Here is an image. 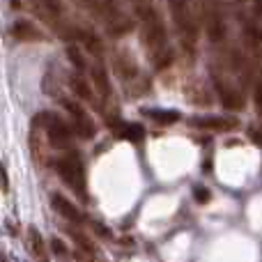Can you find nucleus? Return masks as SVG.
<instances>
[{"instance_id": "7", "label": "nucleus", "mask_w": 262, "mask_h": 262, "mask_svg": "<svg viewBox=\"0 0 262 262\" xmlns=\"http://www.w3.org/2000/svg\"><path fill=\"white\" fill-rule=\"evenodd\" d=\"M51 205H53V209L58 214H62L67 221H72V223H83V214L78 212V207L72 203V200H67L64 195H60V193H53V198H51Z\"/></svg>"}, {"instance_id": "10", "label": "nucleus", "mask_w": 262, "mask_h": 262, "mask_svg": "<svg viewBox=\"0 0 262 262\" xmlns=\"http://www.w3.org/2000/svg\"><path fill=\"white\" fill-rule=\"evenodd\" d=\"M44 143L46 140H41V118H35L32 120V131H30V149L39 163L44 161V147H41Z\"/></svg>"}, {"instance_id": "28", "label": "nucleus", "mask_w": 262, "mask_h": 262, "mask_svg": "<svg viewBox=\"0 0 262 262\" xmlns=\"http://www.w3.org/2000/svg\"><path fill=\"white\" fill-rule=\"evenodd\" d=\"M136 3H152V0H136Z\"/></svg>"}, {"instance_id": "11", "label": "nucleus", "mask_w": 262, "mask_h": 262, "mask_svg": "<svg viewBox=\"0 0 262 262\" xmlns=\"http://www.w3.org/2000/svg\"><path fill=\"white\" fill-rule=\"evenodd\" d=\"M92 81H95V88L101 97H108L111 95V81H108V74L101 64H95L92 67Z\"/></svg>"}, {"instance_id": "12", "label": "nucleus", "mask_w": 262, "mask_h": 262, "mask_svg": "<svg viewBox=\"0 0 262 262\" xmlns=\"http://www.w3.org/2000/svg\"><path fill=\"white\" fill-rule=\"evenodd\" d=\"M69 88H72V92L78 97V99H85V101H90V99H92V90H90V85H88L85 78L78 76V74H72V76H69Z\"/></svg>"}, {"instance_id": "6", "label": "nucleus", "mask_w": 262, "mask_h": 262, "mask_svg": "<svg viewBox=\"0 0 262 262\" xmlns=\"http://www.w3.org/2000/svg\"><path fill=\"white\" fill-rule=\"evenodd\" d=\"M216 90H219V97H221V104L226 106L228 111H235L237 113V111L244 108V97H242L235 88H230L228 83H223L221 78H216Z\"/></svg>"}, {"instance_id": "26", "label": "nucleus", "mask_w": 262, "mask_h": 262, "mask_svg": "<svg viewBox=\"0 0 262 262\" xmlns=\"http://www.w3.org/2000/svg\"><path fill=\"white\" fill-rule=\"evenodd\" d=\"M260 12H262V0H255V14L260 16Z\"/></svg>"}, {"instance_id": "4", "label": "nucleus", "mask_w": 262, "mask_h": 262, "mask_svg": "<svg viewBox=\"0 0 262 262\" xmlns=\"http://www.w3.org/2000/svg\"><path fill=\"white\" fill-rule=\"evenodd\" d=\"M101 14H104V21H106V26H108V30L113 32V35H127V32L134 30V23H131L129 18L124 16L113 3H111V0L104 3Z\"/></svg>"}, {"instance_id": "25", "label": "nucleus", "mask_w": 262, "mask_h": 262, "mask_svg": "<svg viewBox=\"0 0 262 262\" xmlns=\"http://www.w3.org/2000/svg\"><path fill=\"white\" fill-rule=\"evenodd\" d=\"M95 230H97V235H99V237H104V239H111V237H113V235H111V230H108V228H106V226H101V223H95Z\"/></svg>"}, {"instance_id": "22", "label": "nucleus", "mask_w": 262, "mask_h": 262, "mask_svg": "<svg viewBox=\"0 0 262 262\" xmlns=\"http://www.w3.org/2000/svg\"><path fill=\"white\" fill-rule=\"evenodd\" d=\"M62 106H64V111H67L72 118H78V115L85 113V111H83V106L76 104V101H72V99H62Z\"/></svg>"}, {"instance_id": "23", "label": "nucleus", "mask_w": 262, "mask_h": 262, "mask_svg": "<svg viewBox=\"0 0 262 262\" xmlns=\"http://www.w3.org/2000/svg\"><path fill=\"white\" fill-rule=\"evenodd\" d=\"M51 249H53V253H58V255L67 253V244H64L62 239H58V237H53V239H51Z\"/></svg>"}, {"instance_id": "2", "label": "nucleus", "mask_w": 262, "mask_h": 262, "mask_svg": "<svg viewBox=\"0 0 262 262\" xmlns=\"http://www.w3.org/2000/svg\"><path fill=\"white\" fill-rule=\"evenodd\" d=\"M168 7H170V12H172V21H175L177 32H180L182 46H184L186 53H193L195 21H193V12H191V3L189 0H168Z\"/></svg>"}, {"instance_id": "15", "label": "nucleus", "mask_w": 262, "mask_h": 262, "mask_svg": "<svg viewBox=\"0 0 262 262\" xmlns=\"http://www.w3.org/2000/svg\"><path fill=\"white\" fill-rule=\"evenodd\" d=\"M76 120V131H78V136H81L83 140H90V138H95V122L90 120V115L88 113H83V115H78V118H74Z\"/></svg>"}, {"instance_id": "19", "label": "nucleus", "mask_w": 262, "mask_h": 262, "mask_svg": "<svg viewBox=\"0 0 262 262\" xmlns=\"http://www.w3.org/2000/svg\"><path fill=\"white\" fill-rule=\"evenodd\" d=\"M32 3H35L41 12L49 14V16H60V14H62V5H60V0H32Z\"/></svg>"}, {"instance_id": "5", "label": "nucleus", "mask_w": 262, "mask_h": 262, "mask_svg": "<svg viewBox=\"0 0 262 262\" xmlns=\"http://www.w3.org/2000/svg\"><path fill=\"white\" fill-rule=\"evenodd\" d=\"M51 122H44L46 124V138L53 147H69L72 143V131L64 127V122H60L55 115H51Z\"/></svg>"}, {"instance_id": "14", "label": "nucleus", "mask_w": 262, "mask_h": 262, "mask_svg": "<svg viewBox=\"0 0 262 262\" xmlns=\"http://www.w3.org/2000/svg\"><path fill=\"white\" fill-rule=\"evenodd\" d=\"M145 115L147 118H152L154 122H159V124H163V127H168V124H175L177 120L182 118L177 111H145Z\"/></svg>"}, {"instance_id": "17", "label": "nucleus", "mask_w": 262, "mask_h": 262, "mask_svg": "<svg viewBox=\"0 0 262 262\" xmlns=\"http://www.w3.org/2000/svg\"><path fill=\"white\" fill-rule=\"evenodd\" d=\"M78 37H81L83 41V49H88L92 55H101V39L97 35H92V32H78Z\"/></svg>"}, {"instance_id": "27", "label": "nucleus", "mask_w": 262, "mask_h": 262, "mask_svg": "<svg viewBox=\"0 0 262 262\" xmlns=\"http://www.w3.org/2000/svg\"><path fill=\"white\" fill-rule=\"evenodd\" d=\"M0 262H7V258H5V253H0Z\"/></svg>"}, {"instance_id": "21", "label": "nucleus", "mask_w": 262, "mask_h": 262, "mask_svg": "<svg viewBox=\"0 0 262 262\" xmlns=\"http://www.w3.org/2000/svg\"><path fill=\"white\" fill-rule=\"evenodd\" d=\"M193 195H195V203H200V205L209 203V198H212V193H209V189H207V186H203V184L193 186Z\"/></svg>"}, {"instance_id": "3", "label": "nucleus", "mask_w": 262, "mask_h": 262, "mask_svg": "<svg viewBox=\"0 0 262 262\" xmlns=\"http://www.w3.org/2000/svg\"><path fill=\"white\" fill-rule=\"evenodd\" d=\"M55 168H58V175L62 177V182H67L83 198V195H85V168H83V161L78 159V154L72 152V154H67V157L58 159Z\"/></svg>"}, {"instance_id": "18", "label": "nucleus", "mask_w": 262, "mask_h": 262, "mask_svg": "<svg viewBox=\"0 0 262 262\" xmlns=\"http://www.w3.org/2000/svg\"><path fill=\"white\" fill-rule=\"evenodd\" d=\"M172 60H175V53H172V49H161L154 53V67L157 69H168L172 64Z\"/></svg>"}, {"instance_id": "29", "label": "nucleus", "mask_w": 262, "mask_h": 262, "mask_svg": "<svg viewBox=\"0 0 262 262\" xmlns=\"http://www.w3.org/2000/svg\"><path fill=\"white\" fill-rule=\"evenodd\" d=\"M39 262H46V260H39Z\"/></svg>"}, {"instance_id": "20", "label": "nucleus", "mask_w": 262, "mask_h": 262, "mask_svg": "<svg viewBox=\"0 0 262 262\" xmlns=\"http://www.w3.org/2000/svg\"><path fill=\"white\" fill-rule=\"evenodd\" d=\"M67 58H69V62L78 69V72H83V69H85V60H83V53H81V49H78V46H69V49H67Z\"/></svg>"}, {"instance_id": "24", "label": "nucleus", "mask_w": 262, "mask_h": 262, "mask_svg": "<svg viewBox=\"0 0 262 262\" xmlns=\"http://www.w3.org/2000/svg\"><path fill=\"white\" fill-rule=\"evenodd\" d=\"M92 255H95V253H88V251H83V249L74 251V258H76V262H95Z\"/></svg>"}, {"instance_id": "9", "label": "nucleus", "mask_w": 262, "mask_h": 262, "mask_svg": "<svg viewBox=\"0 0 262 262\" xmlns=\"http://www.w3.org/2000/svg\"><path fill=\"white\" fill-rule=\"evenodd\" d=\"M191 127L198 129H212V131H228L237 127L235 118H191Z\"/></svg>"}, {"instance_id": "8", "label": "nucleus", "mask_w": 262, "mask_h": 262, "mask_svg": "<svg viewBox=\"0 0 262 262\" xmlns=\"http://www.w3.org/2000/svg\"><path fill=\"white\" fill-rule=\"evenodd\" d=\"M12 35L16 37V39H23V41H39L41 37H44L39 28H37L32 21H28V18H18V21L14 23Z\"/></svg>"}, {"instance_id": "16", "label": "nucleus", "mask_w": 262, "mask_h": 262, "mask_svg": "<svg viewBox=\"0 0 262 262\" xmlns=\"http://www.w3.org/2000/svg\"><path fill=\"white\" fill-rule=\"evenodd\" d=\"M28 237H30V249H32V253H35V258L44 260L46 246H44V239H41L39 230H37L35 226H30V228H28Z\"/></svg>"}, {"instance_id": "13", "label": "nucleus", "mask_w": 262, "mask_h": 262, "mask_svg": "<svg viewBox=\"0 0 262 262\" xmlns=\"http://www.w3.org/2000/svg\"><path fill=\"white\" fill-rule=\"evenodd\" d=\"M186 97H189V99L193 101L195 106H209V101H212L207 88L200 85V83H191L189 90H186Z\"/></svg>"}, {"instance_id": "1", "label": "nucleus", "mask_w": 262, "mask_h": 262, "mask_svg": "<svg viewBox=\"0 0 262 262\" xmlns=\"http://www.w3.org/2000/svg\"><path fill=\"white\" fill-rule=\"evenodd\" d=\"M136 14H138L140 32H143V41L147 44V49L152 53L166 49V41H168L166 28H163L161 16L152 7V3H136Z\"/></svg>"}]
</instances>
